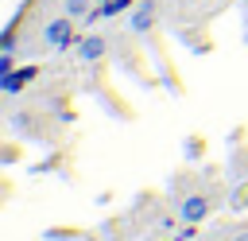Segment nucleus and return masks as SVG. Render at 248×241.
<instances>
[{"label": "nucleus", "instance_id": "nucleus-1", "mask_svg": "<svg viewBox=\"0 0 248 241\" xmlns=\"http://www.w3.org/2000/svg\"><path fill=\"white\" fill-rule=\"evenodd\" d=\"M78 19L74 16H54V19H46L43 23V43L50 47V51H70V47H78V27H74Z\"/></svg>", "mask_w": 248, "mask_h": 241}, {"label": "nucleus", "instance_id": "nucleus-2", "mask_svg": "<svg viewBox=\"0 0 248 241\" xmlns=\"http://www.w3.org/2000/svg\"><path fill=\"white\" fill-rule=\"evenodd\" d=\"M209 214H213V198H209L205 190H194V194H186V198L178 202V222H194V225H202Z\"/></svg>", "mask_w": 248, "mask_h": 241}, {"label": "nucleus", "instance_id": "nucleus-3", "mask_svg": "<svg viewBox=\"0 0 248 241\" xmlns=\"http://www.w3.org/2000/svg\"><path fill=\"white\" fill-rule=\"evenodd\" d=\"M155 23H159V4L155 0H140L132 8V16H128V31L132 35H147Z\"/></svg>", "mask_w": 248, "mask_h": 241}, {"label": "nucleus", "instance_id": "nucleus-4", "mask_svg": "<svg viewBox=\"0 0 248 241\" xmlns=\"http://www.w3.org/2000/svg\"><path fill=\"white\" fill-rule=\"evenodd\" d=\"M35 74H39L35 66H19V70L4 74V78H0V93H4V97H16L23 86H31V82H35Z\"/></svg>", "mask_w": 248, "mask_h": 241}, {"label": "nucleus", "instance_id": "nucleus-5", "mask_svg": "<svg viewBox=\"0 0 248 241\" xmlns=\"http://www.w3.org/2000/svg\"><path fill=\"white\" fill-rule=\"evenodd\" d=\"M105 51H108V39H105V35H85V39H78V58H81V62H101Z\"/></svg>", "mask_w": 248, "mask_h": 241}, {"label": "nucleus", "instance_id": "nucleus-6", "mask_svg": "<svg viewBox=\"0 0 248 241\" xmlns=\"http://www.w3.org/2000/svg\"><path fill=\"white\" fill-rule=\"evenodd\" d=\"M62 12L74 16V19H85L93 12V0H62Z\"/></svg>", "mask_w": 248, "mask_h": 241}, {"label": "nucleus", "instance_id": "nucleus-7", "mask_svg": "<svg viewBox=\"0 0 248 241\" xmlns=\"http://www.w3.org/2000/svg\"><path fill=\"white\" fill-rule=\"evenodd\" d=\"M194 237H198V225H194V222H182V229H178L170 241H194Z\"/></svg>", "mask_w": 248, "mask_h": 241}, {"label": "nucleus", "instance_id": "nucleus-8", "mask_svg": "<svg viewBox=\"0 0 248 241\" xmlns=\"http://www.w3.org/2000/svg\"><path fill=\"white\" fill-rule=\"evenodd\" d=\"M12 70H16V54H12V51H0V78L12 74Z\"/></svg>", "mask_w": 248, "mask_h": 241}, {"label": "nucleus", "instance_id": "nucleus-9", "mask_svg": "<svg viewBox=\"0 0 248 241\" xmlns=\"http://www.w3.org/2000/svg\"><path fill=\"white\" fill-rule=\"evenodd\" d=\"M186 155H202V140H190L186 144Z\"/></svg>", "mask_w": 248, "mask_h": 241}, {"label": "nucleus", "instance_id": "nucleus-10", "mask_svg": "<svg viewBox=\"0 0 248 241\" xmlns=\"http://www.w3.org/2000/svg\"><path fill=\"white\" fill-rule=\"evenodd\" d=\"M229 241H248V229H236V233H232Z\"/></svg>", "mask_w": 248, "mask_h": 241}, {"label": "nucleus", "instance_id": "nucleus-11", "mask_svg": "<svg viewBox=\"0 0 248 241\" xmlns=\"http://www.w3.org/2000/svg\"><path fill=\"white\" fill-rule=\"evenodd\" d=\"M194 241H217V237H213V233H198Z\"/></svg>", "mask_w": 248, "mask_h": 241}, {"label": "nucleus", "instance_id": "nucleus-12", "mask_svg": "<svg viewBox=\"0 0 248 241\" xmlns=\"http://www.w3.org/2000/svg\"><path fill=\"white\" fill-rule=\"evenodd\" d=\"M93 4H112V0H93Z\"/></svg>", "mask_w": 248, "mask_h": 241}, {"label": "nucleus", "instance_id": "nucleus-13", "mask_svg": "<svg viewBox=\"0 0 248 241\" xmlns=\"http://www.w3.org/2000/svg\"><path fill=\"white\" fill-rule=\"evenodd\" d=\"M213 4H225V0H213Z\"/></svg>", "mask_w": 248, "mask_h": 241}, {"label": "nucleus", "instance_id": "nucleus-14", "mask_svg": "<svg viewBox=\"0 0 248 241\" xmlns=\"http://www.w3.org/2000/svg\"><path fill=\"white\" fill-rule=\"evenodd\" d=\"M240 4H248V0H240Z\"/></svg>", "mask_w": 248, "mask_h": 241}]
</instances>
